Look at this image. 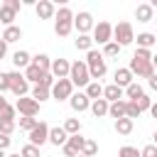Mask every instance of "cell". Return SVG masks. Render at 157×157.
<instances>
[{
  "label": "cell",
  "instance_id": "2e32d148",
  "mask_svg": "<svg viewBox=\"0 0 157 157\" xmlns=\"http://www.w3.org/2000/svg\"><path fill=\"white\" fill-rule=\"evenodd\" d=\"M69 105H71L76 113H83V110H88L91 101L86 98V93H71V96H69Z\"/></svg>",
  "mask_w": 157,
  "mask_h": 157
},
{
  "label": "cell",
  "instance_id": "816d5d0a",
  "mask_svg": "<svg viewBox=\"0 0 157 157\" xmlns=\"http://www.w3.org/2000/svg\"><path fill=\"white\" fill-rule=\"evenodd\" d=\"M78 157H83V155H78Z\"/></svg>",
  "mask_w": 157,
  "mask_h": 157
},
{
  "label": "cell",
  "instance_id": "8992f818",
  "mask_svg": "<svg viewBox=\"0 0 157 157\" xmlns=\"http://www.w3.org/2000/svg\"><path fill=\"white\" fill-rule=\"evenodd\" d=\"M20 7H22V2H20V0H5V2L0 5V25L10 27V25L15 22V17H17Z\"/></svg>",
  "mask_w": 157,
  "mask_h": 157
},
{
  "label": "cell",
  "instance_id": "bcb514c9",
  "mask_svg": "<svg viewBox=\"0 0 157 157\" xmlns=\"http://www.w3.org/2000/svg\"><path fill=\"white\" fill-rule=\"evenodd\" d=\"M5 54H7V44H5L2 39H0V61L5 59Z\"/></svg>",
  "mask_w": 157,
  "mask_h": 157
},
{
  "label": "cell",
  "instance_id": "4dcf8cb0",
  "mask_svg": "<svg viewBox=\"0 0 157 157\" xmlns=\"http://www.w3.org/2000/svg\"><path fill=\"white\" fill-rule=\"evenodd\" d=\"M64 132H66V135H78V132H81V123H78V118H69V120L64 123Z\"/></svg>",
  "mask_w": 157,
  "mask_h": 157
},
{
  "label": "cell",
  "instance_id": "e575fe53",
  "mask_svg": "<svg viewBox=\"0 0 157 157\" xmlns=\"http://www.w3.org/2000/svg\"><path fill=\"white\" fill-rule=\"evenodd\" d=\"M29 98H34L37 103H42V101H47V98H49V91H47V88H42V86H34Z\"/></svg>",
  "mask_w": 157,
  "mask_h": 157
},
{
  "label": "cell",
  "instance_id": "f6af8a7d",
  "mask_svg": "<svg viewBox=\"0 0 157 157\" xmlns=\"http://www.w3.org/2000/svg\"><path fill=\"white\" fill-rule=\"evenodd\" d=\"M10 142H12V137H7V135H0V150H2V152L10 147Z\"/></svg>",
  "mask_w": 157,
  "mask_h": 157
},
{
  "label": "cell",
  "instance_id": "1f68e13d",
  "mask_svg": "<svg viewBox=\"0 0 157 157\" xmlns=\"http://www.w3.org/2000/svg\"><path fill=\"white\" fill-rule=\"evenodd\" d=\"M76 49H81V52H91V49H93V39H91L88 34H78V39H76Z\"/></svg>",
  "mask_w": 157,
  "mask_h": 157
},
{
  "label": "cell",
  "instance_id": "ba28073f",
  "mask_svg": "<svg viewBox=\"0 0 157 157\" xmlns=\"http://www.w3.org/2000/svg\"><path fill=\"white\" fill-rule=\"evenodd\" d=\"M7 78H10V91H12L17 98L27 96V91H29V83L25 81V76H22L20 71H10V74H7Z\"/></svg>",
  "mask_w": 157,
  "mask_h": 157
},
{
  "label": "cell",
  "instance_id": "f546056e",
  "mask_svg": "<svg viewBox=\"0 0 157 157\" xmlns=\"http://www.w3.org/2000/svg\"><path fill=\"white\" fill-rule=\"evenodd\" d=\"M142 93H145V88H142V86H140L137 81H132L130 86H125V96H128L130 101H135V98H140Z\"/></svg>",
  "mask_w": 157,
  "mask_h": 157
},
{
  "label": "cell",
  "instance_id": "5bb4252c",
  "mask_svg": "<svg viewBox=\"0 0 157 157\" xmlns=\"http://www.w3.org/2000/svg\"><path fill=\"white\" fill-rule=\"evenodd\" d=\"M34 10H37V17H39V20H52L54 12H56L54 2H49V0H39V2H34Z\"/></svg>",
  "mask_w": 157,
  "mask_h": 157
},
{
  "label": "cell",
  "instance_id": "603a6c76",
  "mask_svg": "<svg viewBox=\"0 0 157 157\" xmlns=\"http://www.w3.org/2000/svg\"><path fill=\"white\" fill-rule=\"evenodd\" d=\"M29 61H32V56H29L27 52H22V49L12 54V64H15V69H27Z\"/></svg>",
  "mask_w": 157,
  "mask_h": 157
},
{
  "label": "cell",
  "instance_id": "836d02e7",
  "mask_svg": "<svg viewBox=\"0 0 157 157\" xmlns=\"http://www.w3.org/2000/svg\"><path fill=\"white\" fill-rule=\"evenodd\" d=\"M98 152V145L93 142V140H83V147H81V155L83 157H93Z\"/></svg>",
  "mask_w": 157,
  "mask_h": 157
},
{
  "label": "cell",
  "instance_id": "52a82bcc",
  "mask_svg": "<svg viewBox=\"0 0 157 157\" xmlns=\"http://www.w3.org/2000/svg\"><path fill=\"white\" fill-rule=\"evenodd\" d=\"M71 93H74V86H71V81H69V78H56V81H54V86L49 88V96H52V98H56V101H66Z\"/></svg>",
  "mask_w": 157,
  "mask_h": 157
},
{
  "label": "cell",
  "instance_id": "f35d334b",
  "mask_svg": "<svg viewBox=\"0 0 157 157\" xmlns=\"http://www.w3.org/2000/svg\"><path fill=\"white\" fill-rule=\"evenodd\" d=\"M12 130H15V120H0V135H12Z\"/></svg>",
  "mask_w": 157,
  "mask_h": 157
},
{
  "label": "cell",
  "instance_id": "e0dca14e",
  "mask_svg": "<svg viewBox=\"0 0 157 157\" xmlns=\"http://www.w3.org/2000/svg\"><path fill=\"white\" fill-rule=\"evenodd\" d=\"M152 15H155V5H150V2H142V5H137V10H135L137 22H150Z\"/></svg>",
  "mask_w": 157,
  "mask_h": 157
},
{
  "label": "cell",
  "instance_id": "8d00e7d4",
  "mask_svg": "<svg viewBox=\"0 0 157 157\" xmlns=\"http://www.w3.org/2000/svg\"><path fill=\"white\" fill-rule=\"evenodd\" d=\"M54 81H56V78L47 71V74H42V78H39V83H37V86H42V88H47V91H49V88L54 86Z\"/></svg>",
  "mask_w": 157,
  "mask_h": 157
},
{
  "label": "cell",
  "instance_id": "44dd1931",
  "mask_svg": "<svg viewBox=\"0 0 157 157\" xmlns=\"http://www.w3.org/2000/svg\"><path fill=\"white\" fill-rule=\"evenodd\" d=\"M5 44H10V42H17V39H22V29L20 27H15V25H10V27H5V32H2V37H0Z\"/></svg>",
  "mask_w": 157,
  "mask_h": 157
},
{
  "label": "cell",
  "instance_id": "7a4b0ae2",
  "mask_svg": "<svg viewBox=\"0 0 157 157\" xmlns=\"http://www.w3.org/2000/svg\"><path fill=\"white\" fill-rule=\"evenodd\" d=\"M86 69H88V76H91V81H98L101 76H105V59H103V54L101 52H96V49H91V52H86Z\"/></svg>",
  "mask_w": 157,
  "mask_h": 157
},
{
  "label": "cell",
  "instance_id": "8fae6325",
  "mask_svg": "<svg viewBox=\"0 0 157 157\" xmlns=\"http://www.w3.org/2000/svg\"><path fill=\"white\" fill-rule=\"evenodd\" d=\"M93 42H98V44H108L110 39H113V25L110 22H98V25H93V37H91Z\"/></svg>",
  "mask_w": 157,
  "mask_h": 157
},
{
  "label": "cell",
  "instance_id": "3957f363",
  "mask_svg": "<svg viewBox=\"0 0 157 157\" xmlns=\"http://www.w3.org/2000/svg\"><path fill=\"white\" fill-rule=\"evenodd\" d=\"M54 32L59 37H69L74 29V12L69 7H59V12H54Z\"/></svg>",
  "mask_w": 157,
  "mask_h": 157
},
{
  "label": "cell",
  "instance_id": "ee69618b",
  "mask_svg": "<svg viewBox=\"0 0 157 157\" xmlns=\"http://www.w3.org/2000/svg\"><path fill=\"white\" fill-rule=\"evenodd\" d=\"M2 91H10V78H7V74H0V93Z\"/></svg>",
  "mask_w": 157,
  "mask_h": 157
},
{
  "label": "cell",
  "instance_id": "b9f144b4",
  "mask_svg": "<svg viewBox=\"0 0 157 157\" xmlns=\"http://www.w3.org/2000/svg\"><path fill=\"white\" fill-rule=\"evenodd\" d=\"M34 125H37V118H25V115L20 118V128H22V130H27V132H29Z\"/></svg>",
  "mask_w": 157,
  "mask_h": 157
},
{
  "label": "cell",
  "instance_id": "277c9868",
  "mask_svg": "<svg viewBox=\"0 0 157 157\" xmlns=\"http://www.w3.org/2000/svg\"><path fill=\"white\" fill-rule=\"evenodd\" d=\"M113 42L123 49V47H128V44H132L135 42V32H132V25L130 22H118L115 27H113Z\"/></svg>",
  "mask_w": 157,
  "mask_h": 157
},
{
  "label": "cell",
  "instance_id": "9c48e42d",
  "mask_svg": "<svg viewBox=\"0 0 157 157\" xmlns=\"http://www.w3.org/2000/svg\"><path fill=\"white\" fill-rule=\"evenodd\" d=\"M15 110H20L25 118H34V115L39 113V103H37L34 98H29V96H22V98H17V103H15Z\"/></svg>",
  "mask_w": 157,
  "mask_h": 157
},
{
  "label": "cell",
  "instance_id": "30bf717a",
  "mask_svg": "<svg viewBox=\"0 0 157 157\" xmlns=\"http://www.w3.org/2000/svg\"><path fill=\"white\" fill-rule=\"evenodd\" d=\"M47 137H49V125L44 123V120H39L32 130H29V145H34V147H42L44 142H47Z\"/></svg>",
  "mask_w": 157,
  "mask_h": 157
},
{
  "label": "cell",
  "instance_id": "74e56055",
  "mask_svg": "<svg viewBox=\"0 0 157 157\" xmlns=\"http://www.w3.org/2000/svg\"><path fill=\"white\" fill-rule=\"evenodd\" d=\"M0 120H15V105H2L0 108Z\"/></svg>",
  "mask_w": 157,
  "mask_h": 157
},
{
  "label": "cell",
  "instance_id": "ac0fdd59",
  "mask_svg": "<svg viewBox=\"0 0 157 157\" xmlns=\"http://www.w3.org/2000/svg\"><path fill=\"white\" fill-rule=\"evenodd\" d=\"M113 83H115L118 88H125V86L132 83V74L128 71V66H125V69H115V78H113Z\"/></svg>",
  "mask_w": 157,
  "mask_h": 157
},
{
  "label": "cell",
  "instance_id": "d6986e66",
  "mask_svg": "<svg viewBox=\"0 0 157 157\" xmlns=\"http://www.w3.org/2000/svg\"><path fill=\"white\" fill-rule=\"evenodd\" d=\"M103 101H108V103H115V101H120L123 98V88H118L115 83H110V86H105L103 88V96H101Z\"/></svg>",
  "mask_w": 157,
  "mask_h": 157
},
{
  "label": "cell",
  "instance_id": "7402d4cb",
  "mask_svg": "<svg viewBox=\"0 0 157 157\" xmlns=\"http://www.w3.org/2000/svg\"><path fill=\"white\" fill-rule=\"evenodd\" d=\"M91 113L96 115V118H103V115H108V101H103V98H96V101H91Z\"/></svg>",
  "mask_w": 157,
  "mask_h": 157
},
{
  "label": "cell",
  "instance_id": "60d3db41",
  "mask_svg": "<svg viewBox=\"0 0 157 157\" xmlns=\"http://www.w3.org/2000/svg\"><path fill=\"white\" fill-rule=\"evenodd\" d=\"M118 157H140V152H137V147H130V145H125V147H120Z\"/></svg>",
  "mask_w": 157,
  "mask_h": 157
},
{
  "label": "cell",
  "instance_id": "d590c367",
  "mask_svg": "<svg viewBox=\"0 0 157 157\" xmlns=\"http://www.w3.org/2000/svg\"><path fill=\"white\" fill-rule=\"evenodd\" d=\"M118 54H120V47H118L113 39H110L108 44H103V56H118Z\"/></svg>",
  "mask_w": 157,
  "mask_h": 157
},
{
  "label": "cell",
  "instance_id": "6da1fadb",
  "mask_svg": "<svg viewBox=\"0 0 157 157\" xmlns=\"http://www.w3.org/2000/svg\"><path fill=\"white\" fill-rule=\"evenodd\" d=\"M152 59H155V56H152L150 49H135L128 71H130L132 76H140V78H152V76H155V64H152Z\"/></svg>",
  "mask_w": 157,
  "mask_h": 157
},
{
  "label": "cell",
  "instance_id": "d6a6232c",
  "mask_svg": "<svg viewBox=\"0 0 157 157\" xmlns=\"http://www.w3.org/2000/svg\"><path fill=\"white\" fill-rule=\"evenodd\" d=\"M132 103H135V105H137V110L142 113V110H150V105H152V98H150L147 93H142V96H140V98H135Z\"/></svg>",
  "mask_w": 157,
  "mask_h": 157
},
{
  "label": "cell",
  "instance_id": "5b68a950",
  "mask_svg": "<svg viewBox=\"0 0 157 157\" xmlns=\"http://www.w3.org/2000/svg\"><path fill=\"white\" fill-rule=\"evenodd\" d=\"M66 78L71 81V86H88L91 83V76H88V69H86L83 61H74L69 66V76Z\"/></svg>",
  "mask_w": 157,
  "mask_h": 157
},
{
  "label": "cell",
  "instance_id": "83f0119b",
  "mask_svg": "<svg viewBox=\"0 0 157 157\" xmlns=\"http://www.w3.org/2000/svg\"><path fill=\"white\" fill-rule=\"evenodd\" d=\"M103 96V86L98 83V81H91L88 86H86V98L88 101H96V98H101Z\"/></svg>",
  "mask_w": 157,
  "mask_h": 157
},
{
  "label": "cell",
  "instance_id": "681fc988",
  "mask_svg": "<svg viewBox=\"0 0 157 157\" xmlns=\"http://www.w3.org/2000/svg\"><path fill=\"white\" fill-rule=\"evenodd\" d=\"M0 157H7V155H5V152H2V150H0Z\"/></svg>",
  "mask_w": 157,
  "mask_h": 157
},
{
  "label": "cell",
  "instance_id": "cb8c5ba5",
  "mask_svg": "<svg viewBox=\"0 0 157 157\" xmlns=\"http://www.w3.org/2000/svg\"><path fill=\"white\" fill-rule=\"evenodd\" d=\"M32 66H37L42 74H47L49 71V66H52V59L47 56V54H37V56H32V61H29Z\"/></svg>",
  "mask_w": 157,
  "mask_h": 157
},
{
  "label": "cell",
  "instance_id": "9a60e30c",
  "mask_svg": "<svg viewBox=\"0 0 157 157\" xmlns=\"http://www.w3.org/2000/svg\"><path fill=\"white\" fill-rule=\"evenodd\" d=\"M69 66H71V64H69L66 59H54L52 66H49V74H52L54 78H66V76H69Z\"/></svg>",
  "mask_w": 157,
  "mask_h": 157
},
{
  "label": "cell",
  "instance_id": "7c38bea8",
  "mask_svg": "<svg viewBox=\"0 0 157 157\" xmlns=\"http://www.w3.org/2000/svg\"><path fill=\"white\" fill-rule=\"evenodd\" d=\"M83 140H86V137H81V135H69L66 142L61 145V147H64V155H66V157H78V155H81V147H83Z\"/></svg>",
  "mask_w": 157,
  "mask_h": 157
},
{
  "label": "cell",
  "instance_id": "ffe728a7",
  "mask_svg": "<svg viewBox=\"0 0 157 157\" xmlns=\"http://www.w3.org/2000/svg\"><path fill=\"white\" fill-rule=\"evenodd\" d=\"M66 132H64V128H49V137H47V142H52V145H64L66 142Z\"/></svg>",
  "mask_w": 157,
  "mask_h": 157
},
{
  "label": "cell",
  "instance_id": "7bdbcfd3",
  "mask_svg": "<svg viewBox=\"0 0 157 157\" xmlns=\"http://www.w3.org/2000/svg\"><path fill=\"white\" fill-rule=\"evenodd\" d=\"M140 157H157V147L155 145H145L142 152H140Z\"/></svg>",
  "mask_w": 157,
  "mask_h": 157
},
{
  "label": "cell",
  "instance_id": "4fadbf2b",
  "mask_svg": "<svg viewBox=\"0 0 157 157\" xmlns=\"http://www.w3.org/2000/svg\"><path fill=\"white\" fill-rule=\"evenodd\" d=\"M74 27L78 29V34H88L93 29V15L91 12H78L74 15Z\"/></svg>",
  "mask_w": 157,
  "mask_h": 157
},
{
  "label": "cell",
  "instance_id": "4316f807",
  "mask_svg": "<svg viewBox=\"0 0 157 157\" xmlns=\"http://www.w3.org/2000/svg\"><path fill=\"white\" fill-rule=\"evenodd\" d=\"M132 128H135V120H130V118H118V120H115V130H118L120 135H130Z\"/></svg>",
  "mask_w": 157,
  "mask_h": 157
},
{
  "label": "cell",
  "instance_id": "484cf974",
  "mask_svg": "<svg viewBox=\"0 0 157 157\" xmlns=\"http://www.w3.org/2000/svg\"><path fill=\"white\" fill-rule=\"evenodd\" d=\"M108 115L110 118H125V101H115V103H108Z\"/></svg>",
  "mask_w": 157,
  "mask_h": 157
},
{
  "label": "cell",
  "instance_id": "d4e9b609",
  "mask_svg": "<svg viewBox=\"0 0 157 157\" xmlns=\"http://www.w3.org/2000/svg\"><path fill=\"white\" fill-rule=\"evenodd\" d=\"M155 34L152 32H142V34H137V49H152L155 47Z\"/></svg>",
  "mask_w": 157,
  "mask_h": 157
},
{
  "label": "cell",
  "instance_id": "7dc6e473",
  "mask_svg": "<svg viewBox=\"0 0 157 157\" xmlns=\"http://www.w3.org/2000/svg\"><path fill=\"white\" fill-rule=\"evenodd\" d=\"M147 83H150V88H152V91H157V78H155V76H152Z\"/></svg>",
  "mask_w": 157,
  "mask_h": 157
},
{
  "label": "cell",
  "instance_id": "f1b7e54d",
  "mask_svg": "<svg viewBox=\"0 0 157 157\" xmlns=\"http://www.w3.org/2000/svg\"><path fill=\"white\" fill-rule=\"evenodd\" d=\"M22 76H25V81H27V83H39V78H42V71H39L37 66H32V64H29V66L25 69V74H22Z\"/></svg>",
  "mask_w": 157,
  "mask_h": 157
},
{
  "label": "cell",
  "instance_id": "f907efd6",
  "mask_svg": "<svg viewBox=\"0 0 157 157\" xmlns=\"http://www.w3.org/2000/svg\"><path fill=\"white\" fill-rule=\"evenodd\" d=\"M7 157H20V155H7Z\"/></svg>",
  "mask_w": 157,
  "mask_h": 157
},
{
  "label": "cell",
  "instance_id": "c3c4849f",
  "mask_svg": "<svg viewBox=\"0 0 157 157\" xmlns=\"http://www.w3.org/2000/svg\"><path fill=\"white\" fill-rule=\"evenodd\" d=\"M2 105H7V101H5V98H2V93H0V108H2Z\"/></svg>",
  "mask_w": 157,
  "mask_h": 157
},
{
  "label": "cell",
  "instance_id": "ab89813d",
  "mask_svg": "<svg viewBox=\"0 0 157 157\" xmlns=\"http://www.w3.org/2000/svg\"><path fill=\"white\" fill-rule=\"evenodd\" d=\"M20 157H39V147H34V145H25V147L20 150Z\"/></svg>",
  "mask_w": 157,
  "mask_h": 157
}]
</instances>
